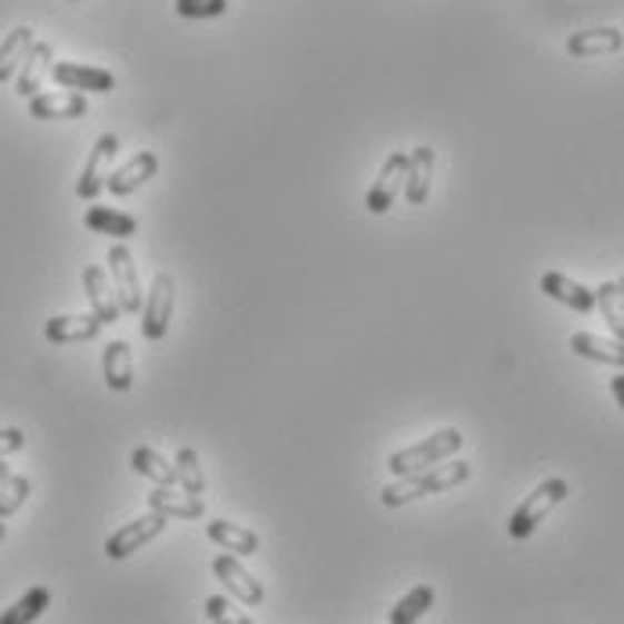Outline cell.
Segmentation results:
<instances>
[{
    "label": "cell",
    "instance_id": "26",
    "mask_svg": "<svg viewBox=\"0 0 624 624\" xmlns=\"http://www.w3.org/2000/svg\"><path fill=\"white\" fill-rule=\"evenodd\" d=\"M434 600H437L434 585H415L412 592H405V596L394 603V611H390V617H386V621H390V624H415V621H423L429 606H434Z\"/></svg>",
    "mask_w": 624,
    "mask_h": 624
},
{
    "label": "cell",
    "instance_id": "4",
    "mask_svg": "<svg viewBox=\"0 0 624 624\" xmlns=\"http://www.w3.org/2000/svg\"><path fill=\"white\" fill-rule=\"evenodd\" d=\"M174 300H177L174 275H170V271H156L152 289L145 293V307H141V333H145V339H152V344H159V339L170 333Z\"/></svg>",
    "mask_w": 624,
    "mask_h": 624
},
{
    "label": "cell",
    "instance_id": "15",
    "mask_svg": "<svg viewBox=\"0 0 624 624\" xmlns=\"http://www.w3.org/2000/svg\"><path fill=\"white\" fill-rule=\"evenodd\" d=\"M434 167H437V152L429 145H419L408 152V174H405V199L412 206H426L429 199V185H434Z\"/></svg>",
    "mask_w": 624,
    "mask_h": 624
},
{
    "label": "cell",
    "instance_id": "6",
    "mask_svg": "<svg viewBox=\"0 0 624 624\" xmlns=\"http://www.w3.org/2000/svg\"><path fill=\"white\" fill-rule=\"evenodd\" d=\"M109 271H112V286H116V296H120L123 315H141L145 289L138 278V264H133V252L123 242L109 249Z\"/></svg>",
    "mask_w": 624,
    "mask_h": 624
},
{
    "label": "cell",
    "instance_id": "31",
    "mask_svg": "<svg viewBox=\"0 0 624 624\" xmlns=\"http://www.w3.org/2000/svg\"><path fill=\"white\" fill-rule=\"evenodd\" d=\"M181 19H220L228 11V0H174Z\"/></svg>",
    "mask_w": 624,
    "mask_h": 624
},
{
    "label": "cell",
    "instance_id": "7",
    "mask_svg": "<svg viewBox=\"0 0 624 624\" xmlns=\"http://www.w3.org/2000/svg\"><path fill=\"white\" fill-rule=\"evenodd\" d=\"M405 174H408V152H390V156H386L376 185L368 188V199H365L368 214L383 217L386 210H390L400 191H405Z\"/></svg>",
    "mask_w": 624,
    "mask_h": 624
},
{
    "label": "cell",
    "instance_id": "23",
    "mask_svg": "<svg viewBox=\"0 0 624 624\" xmlns=\"http://www.w3.org/2000/svg\"><path fill=\"white\" fill-rule=\"evenodd\" d=\"M83 225L95 235H109V239H120V242L130 239V235H138V220H133L130 214L109 210V206H87Z\"/></svg>",
    "mask_w": 624,
    "mask_h": 624
},
{
    "label": "cell",
    "instance_id": "37",
    "mask_svg": "<svg viewBox=\"0 0 624 624\" xmlns=\"http://www.w3.org/2000/svg\"><path fill=\"white\" fill-rule=\"evenodd\" d=\"M617 289H621V296H624V275H621V281H617Z\"/></svg>",
    "mask_w": 624,
    "mask_h": 624
},
{
    "label": "cell",
    "instance_id": "20",
    "mask_svg": "<svg viewBox=\"0 0 624 624\" xmlns=\"http://www.w3.org/2000/svg\"><path fill=\"white\" fill-rule=\"evenodd\" d=\"M148 509H159L167 513L170 519H199L206 513L202 498L188 495V492H177V484H156V492L148 495Z\"/></svg>",
    "mask_w": 624,
    "mask_h": 624
},
{
    "label": "cell",
    "instance_id": "33",
    "mask_svg": "<svg viewBox=\"0 0 624 624\" xmlns=\"http://www.w3.org/2000/svg\"><path fill=\"white\" fill-rule=\"evenodd\" d=\"M26 448V434L19 426H4L0 429V458H8L14 452H22Z\"/></svg>",
    "mask_w": 624,
    "mask_h": 624
},
{
    "label": "cell",
    "instance_id": "10",
    "mask_svg": "<svg viewBox=\"0 0 624 624\" xmlns=\"http://www.w3.org/2000/svg\"><path fill=\"white\" fill-rule=\"evenodd\" d=\"M214 574H217V582H225V588L231 592V596L239 600V603H246V606H260V603L267 600L264 585L242 567L239 556H235V553H220V556L214 559Z\"/></svg>",
    "mask_w": 624,
    "mask_h": 624
},
{
    "label": "cell",
    "instance_id": "38",
    "mask_svg": "<svg viewBox=\"0 0 624 624\" xmlns=\"http://www.w3.org/2000/svg\"><path fill=\"white\" fill-rule=\"evenodd\" d=\"M69 4H77V0H69Z\"/></svg>",
    "mask_w": 624,
    "mask_h": 624
},
{
    "label": "cell",
    "instance_id": "25",
    "mask_svg": "<svg viewBox=\"0 0 624 624\" xmlns=\"http://www.w3.org/2000/svg\"><path fill=\"white\" fill-rule=\"evenodd\" d=\"M29 48H33V29L14 26L11 33L4 37V43H0V83H8L14 72H19Z\"/></svg>",
    "mask_w": 624,
    "mask_h": 624
},
{
    "label": "cell",
    "instance_id": "36",
    "mask_svg": "<svg viewBox=\"0 0 624 624\" xmlns=\"http://www.w3.org/2000/svg\"><path fill=\"white\" fill-rule=\"evenodd\" d=\"M8 538V527H4V519H0V542H4Z\"/></svg>",
    "mask_w": 624,
    "mask_h": 624
},
{
    "label": "cell",
    "instance_id": "9",
    "mask_svg": "<svg viewBox=\"0 0 624 624\" xmlns=\"http://www.w3.org/2000/svg\"><path fill=\"white\" fill-rule=\"evenodd\" d=\"M51 80L66 91H80V95H109L116 91V77L109 69L98 66H80V62H55L51 66Z\"/></svg>",
    "mask_w": 624,
    "mask_h": 624
},
{
    "label": "cell",
    "instance_id": "34",
    "mask_svg": "<svg viewBox=\"0 0 624 624\" xmlns=\"http://www.w3.org/2000/svg\"><path fill=\"white\" fill-rule=\"evenodd\" d=\"M611 394H614V400H617V408L624 412V373L611 376Z\"/></svg>",
    "mask_w": 624,
    "mask_h": 624
},
{
    "label": "cell",
    "instance_id": "21",
    "mask_svg": "<svg viewBox=\"0 0 624 624\" xmlns=\"http://www.w3.org/2000/svg\"><path fill=\"white\" fill-rule=\"evenodd\" d=\"M206 538L217 542L225 553H235V556H257L260 553L257 534H252L249 527H242V524H231V519H210V524H206Z\"/></svg>",
    "mask_w": 624,
    "mask_h": 624
},
{
    "label": "cell",
    "instance_id": "11",
    "mask_svg": "<svg viewBox=\"0 0 624 624\" xmlns=\"http://www.w3.org/2000/svg\"><path fill=\"white\" fill-rule=\"evenodd\" d=\"M156 174H159V156L152 152V148H141V152H133L123 167H116L106 177V188L112 191V196H130V191H138L152 181Z\"/></svg>",
    "mask_w": 624,
    "mask_h": 624
},
{
    "label": "cell",
    "instance_id": "24",
    "mask_svg": "<svg viewBox=\"0 0 624 624\" xmlns=\"http://www.w3.org/2000/svg\"><path fill=\"white\" fill-rule=\"evenodd\" d=\"M130 466H133L138 477L152 481V484H167V487L177 484V466L167 463V458H162L156 448H148V444H141V448L130 452Z\"/></svg>",
    "mask_w": 624,
    "mask_h": 624
},
{
    "label": "cell",
    "instance_id": "1",
    "mask_svg": "<svg viewBox=\"0 0 624 624\" xmlns=\"http://www.w3.org/2000/svg\"><path fill=\"white\" fill-rule=\"evenodd\" d=\"M469 477H473L469 463H463V458H452V463H448V458H444V463L412 473V477H394V484H386L379 492V498H383L386 509H400V505H408V502L452 492V487L466 484Z\"/></svg>",
    "mask_w": 624,
    "mask_h": 624
},
{
    "label": "cell",
    "instance_id": "28",
    "mask_svg": "<svg viewBox=\"0 0 624 624\" xmlns=\"http://www.w3.org/2000/svg\"><path fill=\"white\" fill-rule=\"evenodd\" d=\"M596 307L603 321L611 325V333L617 339H624V296L617 289V281H603V286H596Z\"/></svg>",
    "mask_w": 624,
    "mask_h": 624
},
{
    "label": "cell",
    "instance_id": "12",
    "mask_svg": "<svg viewBox=\"0 0 624 624\" xmlns=\"http://www.w3.org/2000/svg\"><path fill=\"white\" fill-rule=\"evenodd\" d=\"M101 329H106V321H101L95 310L91 315H55L43 321V336H48V344H91V339L101 336Z\"/></svg>",
    "mask_w": 624,
    "mask_h": 624
},
{
    "label": "cell",
    "instance_id": "35",
    "mask_svg": "<svg viewBox=\"0 0 624 624\" xmlns=\"http://www.w3.org/2000/svg\"><path fill=\"white\" fill-rule=\"evenodd\" d=\"M8 477H11V469H8V466H4V458H0V484H4V481H8Z\"/></svg>",
    "mask_w": 624,
    "mask_h": 624
},
{
    "label": "cell",
    "instance_id": "8",
    "mask_svg": "<svg viewBox=\"0 0 624 624\" xmlns=\"http://www.w3.org/2000/svg\"><path fill=\"white\" fill-rule=\"evenodd\" d=\"M116 152H120V138H116V133H101V138L95 141V148H91V156H87V167L80 174V181H77V196L83 202H95L98 191L106 188L109 162L116 159Z\"/></svg>",
    "mask_w": 624,
    "mask_h": 624
},
{
    "label": "cell",
    "instance_id": "3",
    "mask_svg": "<svg viewBox=\"0 0 624 624\" xmlns=\"http://www.w3.org/2000/svg\"><path fill=\"white\" fill-rule=\"evenodd\" d=\"M571 495V484L563 481V477H548V481H542L538 487H534V492L516 505L513 509V516H509V538H516V542H524V538H531L534 531H538L545 519H548V513L556 509V505Z\"/></svg>",
    "mask_w": 624,
    "mask_h": 624
},
{
    "label": "cell",
    "instance_id": "2",
    "mask_svg": "<svg viewBox=\"0 0 624 624\" xmlns=\"http://www.w3.org/2000/svg\"><path fill=\"white\" fill-rule=\"evenodd\" d=\"M463 444H466L463 429L444 426L434 437H423L419 444H412V448L394 452L390 458H386V469H390L394 477H412V473L429 469V466L444 463V458H452L455 452H463Z\"/></svg>",
    "mask_w": 624,
    "mask_h": 624
},
{
    "label": "cell",
    "instance_id": "22",
    "mask_svg": "<svg viewBox=\"0 0 624 624\" xmlns=\"http://www.w3.org/2000/svg\"><path fill=\"white\" fill-rule=\"evenodd\" d=\"M101 373H106V386L116 394H127L133 386V354L127 339H112L106 344V354H101Z\"/></svg>",
    "mask_w": 624,
    "mask_h": 624
},
{
    "label": "cell",
    "instance_id": "19",
    "mask_svg": "<svg viewBox=\"0 0 624 624\" xmlns=\"http://www.w3.org/2000/svg\"><path fill=\"white\" fill-rule=\"evenodd\" d=\"M571 354L585 361H596V365H614V368H624V339H606V336H596V333H574L571 336Z\"/></svg>",
    "mask_w": 624,
    "mask_h": 624
},
{
    "label": "cell",
    "instance_id": "13",
    "mask_svg": "<svg viewBox=\"0 0 624 624\" xmlns=\"http://www.w3.org/2000/svg\"><path fill=\"white\" fill-rule=\"evenodd\" d=\"M538 286L548 300L563 304L567 310H577V315H592V310H596V289L582 286V281L567 278L563 271H545Z\"/></svg>",
    "mask_w": 624,
    "mask_h": 624
},
{
    "label": "cell",
    "instance_id": "18",
    "mask_svg": "<svg viewBox=\"0 0 624 624\" xmlns=\"http://www.w3.org/2000/svg\"><path fill=\"white\" fill-rule=\"evenodd\" d=\"M624 48V33L614 26L600 29H582V33L567 37V55L571 58H596V55H617Z\"/></svg>",
    "mask_w": 624,
    "mask_h": 624
},
{
    "label": "cell",
    "instance_id": "5",
    "mask_svg": "<svg viewBox=\"0 0 624 624\" xmlns=\"http://www.w3.org/2000/svg\"><path fill=\"white\" fill-rule=\"evenodd\" d=\"M170 524V516L167 513H159V509H148L145 516L138 519H130V524H123L116 534H109V542H106V556L109 559H127L133 556L138 548H145L148 542H156L162 531H167Z\"/></svg>",
    "mask_w": 624,
    "mask_h": 624
},
{
    "label": "cell",
    "instance_id": "30",
    "mask_svg": "<svg viewBox=\"0 0 624 624\" xmlns=\"http://www.w3.org/2000/svg\"><path fill=\"white\" fill-rule=\"evenodd\" d=\"M29 492H33V484H29V477H22V473H11V477L0 484V519L14 516L26 505Z\"/></svg>",
    "mask_w": 624,
    "mask_h": 624
},
{
    "label": "cell",
    "instance_id": "16",
    "mask_svg": "<svg viewBox=\"0 0 624 624\" xmlns=\"http://www.w3.org/2000/svg\"><path fill=\"white\" fill-rule=\"evenodd\" d=\"M51 66H55V48H51L48 40H33V48L26 51L22 66H19V80H14V91H19L29 101L43 87V77L51 72Z\"/></svg>",
    "mask_w": 624,
    "mask_h": 624
},
{
    "label": "cell",
    "instance_id": "29",
    "mask_svg": "<svg viewBox=\"0 0 624 624\" xmlns=\"http://www.w3.org/2000/svg\"><path fill=\"white\" fill-rule=\"evenodd\" d=\"M174 466H177V484H181V492L202 498V492H206V473L199 466V452L185 444V448L177 452V463Z\"/></svg>",
    "mask_w": 624,
    "mask_h": 624
},
{
    "label": "cell",
    "instance_id": "32",
    "mask_svg": "<svg viewBox=\"0 0 624 624\" xmlns=\"http://www.w3.org/2000/svg\"><path fill=\"white\" fill-rule=\"evenodd\" d=\"M206 617L210 621H235V624H246L249 617H235L231 614V603L225 596H210L206 600Z\"/></svg>",
    "mask_w": 624,
    "mask_h": 624
},
{
    "label": "cell",
    "instance_id": "14",
    "mask_svg": "<svg viewBox=\"0 0 624 624\" xmlns=\"http://www.w3.org/2000/svg\"><path fill=\"white\" fill-rule=\"evenodd\" d=\"M80 278H83V293H87V300H91L95 315L106 321V325L120 321L123 307H120V296H116V286L106 278V271H101L98 264H87Z\"/></svg>",
    "mask_w": 624,
    "mask_h": 624
},
{
    "label": "cell",
    "instance_id": "27",
    "mask_svg": "<svg viewBox=\"0 0 624 624\" xmlns=\"http://www.w3.org/2000/svg\"><path fill=\"white\" fill-rule=\"evenodd\" d=\"M48 606H51V588L33 585L22 600H14L8 611L0 614V624H29V621H37L43 611H48Z\"/></svg>",
    "mask_w": 624,
    "mask_h": 624
},
{
    "label": "cell",
    "instance_id": "17",
    "mask_svg": "<svg viewBox=\"0 0 624 624\" xmlns=\"http://www.w3.org/2000/svg\"><path fill=\"white\" fill-rule=\"evenodd\" d=\"M29 116L33 120H80V116H87V98L80 91L33 95L29 98Z\"/></svg>",
    "mask_w": 624,
    "mask_h": 624
}]
</instances>
